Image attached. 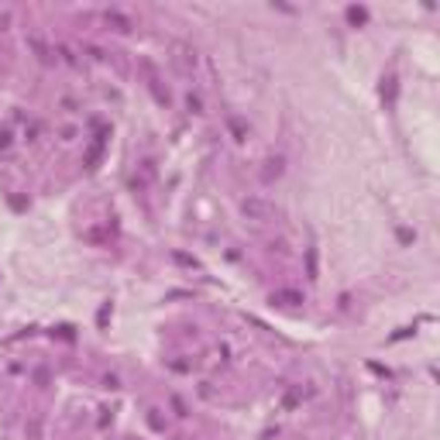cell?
Masks as SVG:
<instances>
[{"label": "cell", "instance_id": "1", "mask_svg": "<svg viewBox=\"0 0 440 440\" xmlns=\"http://www.w3.org/2000/svg\"><path fill=\"white\" fill-rule=\"evenodd\" d=\"M244 213H251V217H265L268 207H265V203H258V200H248V203H244Z\"/></svg>", "mask_w": 440, "mask_h": 440}]
</instances>
